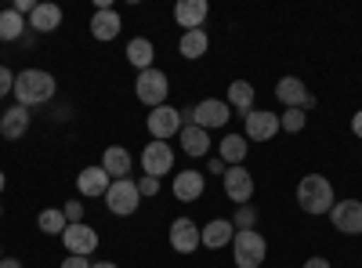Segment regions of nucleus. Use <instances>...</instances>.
Returning a JSON list of instances; mask_svg holds the SVG:
<instances>
[{
  "mask_svg": "<svg viewBox=\"0 0 362 268\" xmlns=\"http://www.w3.org/2000/svg\"><path fill=\"white\" fill-rule=\"evenodd\" d=\"M58 91V83L47 69H22L15 73V102L25 105V109H37V105H47Z\"/></svg>",
  "mask_w": 362,
  "mask_h": 268,
  "instance_id": "obj_1",
  "label": "nucleus"
},
{
  "mask_svg": "<svg viewBox=\"0 0 362 268\" xmlns=\"http://www.w3.org/2000/svg\"><path fill=\"white\" fill-rule=\"evenodd\" d=\"M334 185H329V177L326 174H305L297 182V206L305 214L319 218V214H329L334 211Z\"/></svg>",
  "mask_w": 362,
  "mask_h": 268,
  "instance_id": "obj_2",
  "label": "nucleus"
},
{
  "mask_svg": "<svg viewBox=\"0 0 362 268\" xmlns=\"http://www.w3.org/2000/svg\"><path fill=\"white\" fill-rule=\"evenodd\" d=\"M268 257V243L257 228H247V232H235L232 235V261L235 268H261Z\"/></svg>",
  "mask_w": 362,
  "mask_h": 268,
  "instance_id": "obj_3",
  "label": "nucleus"
},
{
  "mask_svg": "<svg viewBox=\"0 0 362 268\" xmlns=\"http://www.w3.org/2000/svg\"><path fill=\"white\" fill-rule=\"evenodd\" d=\"M134 95H138V102L148 105V109L167 105V95H170V80H167V73L156 69V66H153V69H141L138 80H134Z\"/></svg>",
  "mask_w": 362,
  "mask_h": 268,
  "instance_id": "obj_4",
  "label": "nucleus"
},
{
  "mask_svg": "<svg viewBox=\"0 0 362 268\" xmlns=\"http://www.w3.org/2000/svg\"><path fill=\"white\" fill-rule=\"evenodd\" d=\"M105 206H109V214H116V218H131L138 206H141V192H138V182H134V177L112 182L109 192H105Z\"/></svg>",
  "mask_w": 362,
  "mask_h": 268,
  "instance_id": "obj_5",
  "label": "nucleus"
},
{
  "mask_svg": "<svg viewBox=\"0 0 362 268\" xmlns=\"http://www.w3.org/2000/svg\"><path fill=\"white\" fill-rule=\"evenodd\" d=\"M228 120H232V109H228L225 98H203V102L192 105V124L203 127V131H218Z\"/></svg>",
  "mask_w": 362,
  "mask_h": 268,
  "instance_id": "obj_6",
  "label": "nucleus"
},
{
  "mask_svg": "<svg viewBox=\"0 0 362 268\" xmlns=\"http://www.w3.org/2000/svg\"><path fill=\"white\" fill-rule=\"evenodd\" d=\"M279 134V116L268 109H250L243 116V138L247 141H272Z\"/></svg>",
  "mask_w": 362,
  "mask_h": 268,
  "instance_id": "obj_7",
  "label": "nucleus"
},
{
  "mask_svg": "<svg viewBox=\"0 0 362 268\" xmlns=\"http://www.w3.org/2000/svg\"><path fill=\"white\" fill-rule=\"evenodd\" d=\"M167 240H170V250L174 254H192L203 247L199 240V225L192 218H174L170 221V232H167Z\"/></svg>",
  "mask_w": 362,
  "mask_h": 268,
  "instance_id": "obj_8",
  "label": "nucleus"
},
{
  "mask_svg": "<svg viewBox=\"0 0 362 268\" xmlns=\"http://www.w3.org/2000/svg\"><path fill=\"white\" fill-rule=\"evenodd\" d=\"M221 185H225L228 203L243 206V203H250V196H254V174H250L247 167H228L225 177H221Z\"/></svg>",
  "mask_w": 362,
  "mask_h": 268,
  "instance_id": "obj_9",
  "label": "nucleus"
},
{
  "mask_svg": "<svg viewBox=\"0 0 362 268\" xmlns=\"http://www.w3.org/2000/svg\"><path fill=\"white\" fill-rule=\"evenodd\" d=\"M141 170L153 174V177H163L174 170V148L167 141H148L141 148Z\"/></svg>",
  "mask_w": 362,
  "mask_h": 268,
  "instance_id": "obj_10",
  "label": "nucleus"
},
{
  "mask_svg": "<svg viewBox=\"0 0 362 268\" xmlns=\"http://www.w3.org/2000/svg\"><path fill=\"white\" fill-rule=\"evenodd\" d=\"M148 134L153 141H167L181 131V109H170V105H160V109H148Z\"/></svg>",
  "mask_w": 362,
  "mask_h": 268,
  "instance_id": "obj_11",
  "label": "nucleus"
},
{
  "mask_svg": "<svg viewBox=\"0 0 362 268\" xmlns=\"http://www.w3.org/2000/svg\"><path fill=\"white\" fill-rule=\"evenodd\" d=\"M62 243H66V250H69V254L90 257V254L98 250V232L90 228L87 221H80V225H66V232H62Z\"/></svg>",
  "mask_w": 362,
  "mask_h": 268,
  "instance_id": "obj_12",
  "label": "nucleus"
},
{
  "mask_svg": "<svg viewBox=\"0 0 362 268\" xmlns=\"http://www.w3.org/2000/svg\"><path fill=\"white\" fill-rule=\"evenodd\" d=\"M329 221H334V228L344 232V235H358L362 232V199H341V203H334Z\"/></svg>",
  "mask_w": 362,
  "mask_h": 268,
  "instance_id": "obj_13",
  "label": "nucleus"
},
{
  "mask_svg": "<svg viewBox=\"0 0 362 268\" xmlns=\"http://www.w3.org/2000/svg\"><path fill=\"white\" fill-rule=\"evenodd\" d=\"M206 15H210L206 0H177V4H174V22L181 25V33H189V29H203Z\"/></svg>",
  "mask_w": 362,
  "mask_h": 268,
  "instance_id": "obj_14",
  "label": "nucleus"
},
{
  "mask_svg": "<svg viewBox=\"0 0 362 268\" xmlns=\"http://www.w3.org/2000/svg\"><path fill=\"white\" fill-rule=\"evenodd\" d=\"M109 185H112V177L105 174V167H102V163H98V167H83V170L76 174V189H80V196L105 199Z\"/></svg>",
  "mask_w": 362,
  "mask_h": 268,
  "instance_id": "obj_15",
  "label": "nucleus"
},
{
  "mask_svg": "<svg viewBox=\"0 0 362 268\" xmlns=\"http://www.w3.org/2000/svg\"><path fill=\"white\" fill-rule=\"evenodd\" d=\"M174 196L181 199V203H196L199 196H203V189H206V174L203 170H181V174H174Z\"/></svg>",
  "mask_w": 362,
  "mask_h": 268,
  "instance_id": "obj_16",
  "label": "nucleus"
},
{
  "mask_svg": "<svg viewBox=\"0 0 362 268\" xmlns=\"http://www.w3.org/2000/svg\"><path fill=\"white\" fill-rule=\"evenodd\" d=\"M276 98H279L286 109H305V102H308V87H305V80H300V76H279V83H276Z\"/></svg>",
  "mask_w": 362,
  "mask_h": 268,
  "instance_id": "obj_17",
  "label": "nucleus"
},
{
  "mask_svg": "<svg viewBox=\"0 0 362 268\" xmlns=\"http://www.w3.org/2000/svg\"><path fill=\"white\" fill-rule=\"evenodd\" d=\"M102 167H105V174L112 177V182H124V177L131 174V167H134V160H131V153L124 145H109L102 153Z\"/></svg>",
  "mask_w": 362,
  "mask_h": 268,
  "instance_id": "obj_18",
  "label": "nucleus"
},
{
  "mask_svg": "<svg viewBox=\"0 0 362 268\" xmlns=\"http://www.w3.org/2000/svg\"><path fill=\"white\" fill-rule=\"evenodd\" d=\"M232 235H235V225H232L228 218H214L210 225L199 228V240H203V247H210V250L228 247V243H232Z\"/></svg>",
  "mask_w": 362,
  "mask_h": 268,
  "instance_id": "obj_19",
  "label": "nucleus"
},
{
  "mask_svg": "<svg viewBox=\"0 0 362 268\" xmlns=\"http://www.w3.org/2000/svg\"><path fill=\"white\" fill-rule=\"evenodd\" d=\"M29 124H33L29 109H25V105H11L4 116H0V134H4L8 141H18V138L29 131Z\"/></svg>",
  "mask_w": 362,
  "mask_h": 268,
  "instance_id": "obj_20",
  "label": "nucleus"
},
{
  "mask_svg": "<svg viewBox=\"0 0 362 268\" xmlns=\"http://www.w3.org/2000/svg\"><path fill=\"white\" fill-rule=\"evenodd\" d=\"M254 98H257V91H254V83H250V80H232V83H228L225 102H228V109H232V112L247 116V112L254 109Z\"/></svg>",
  "mask_w": 362,
  "mask_h": 268,
  "instance_id": "obj_21",
  "label": "nucleus"
},
{
  "mask_svg": "<svg viewBox=\"0 0 362 268\" xmlns=\"http://www.w3.org/2000/svg\"><path fill=\"white\" fill-rule=\"evenodd\" d=\"M119 29H124V22H119V15H116L112 8H109V11H95V15H90V37L102 40V44L116 40V37H119Z\"/></svg>",
  "mask_w": 362,
  "mask_h": 268,
  "instance_id": "obj_22",
  "label": "nucleus"
},
{
  "mask_svg": "<svg viewBox=\"0 0 362 268\" xmlns=\"http://www.w3.org/2000/svg\"><path fill=\"white\" fill-rule=\"evenodd\" d=\"M210 51V33L206 29H189V33H181L177 40V54L189 58V62H196V58H203Z\"/></svg>",
  "mask_w": 362,
  "mask_h": 268,
  "instance_id": "obj_23",
  "label": "nucleus"
},
{
  "mask_svg": "<svg viewBox=\"0 0 362 268\" xmlns=\"http://www.w3.org/2000/svg\"><path fill=\"white\" fill-rule=\"evenodd\" d=\"M62 25V8L58 4H37V11L29 15V29L40 37V33H54Z\"/></svg>",
  "mask_w": 362,
  "mask_h": 268,
  "instance_id": "obj_24",
  "label": "nucleus"
},
{
  "mask_svg": "<svg viewBox=\"0 0 362 268\" xmlns=\"http://www.w3.org/2000/svg\"><path fill=\"white\" fill-rule=\"evenodd\" d=\"M247 153H250V141H247L243 134H225L221 145H218V156H221L228 167H243Z\"/></svg>",
  "mask_w": 362,
  "mask_h": 268,
  "instance_id": "obj_25",
  "label": "nucleus"
},
{
  "mask_svg": "<svg viewBox=\"0 0 362 268\" xmlns=\"http://www.w3.org/2000/svg\"><path fill=\"white\" fill-rule=\"evenodd\" d=\"M181 153L185 156H206L210 153V131L189 124V127H181Z\"/></svg>",
  "mask_w": 362,
  "mask_h": 268,
  "instance_id": "obj_26",
  "label": "nucleus"
},
{
  "mask_svg": "<svg viewBox=\"0 0 362 268\" xmlns=\"http://www.w3.org/2000/svg\"><path fill=\"white\" fill-rule=\"evenodd\" d=\"M153 58H156V47H153V40H145V37H134L131 44H127V62L141 73V69H153Z\"/></svg>",
  "mask_w": 362,
  "mask_h": 268,
  "instance_id": "obj_27",
  "label": "nucleus"
},
{
  "mask_svg": "<svg viewBox=\"0 0 362 268\" xmlns=\"http://www.w3.org/2000/svg\"><path fill=\"white\" fill-rule=\"evenodd\" d=\"M25 29H29V22L15 11V8H8V11H0V40H8V44H18L22 37H25Z\"/></svg>",
  "mask_w": 362,
  "mask_h": 268,
  "instance_id": "obj_28",
  "label": "nucleus"
},
{
  "mask_svg": "<svg viewBox=\"0 0 362 268\" xmlns=\"http://www.w3.org/2000/svg\"><path fill=\"white\" fill-rule=\"evenodd\" d=\"M66 214L58 211V206H47V211H40V218H37V228L40 232H47V235H62L66 232Z\"/></svg>",
  "mask_w": 362,
  "mask_h": 268,
  "instance_id": "obj_29",
  "label": "nucleus"
},
{
  "mask_svg": "<svg viewBox=\"0 0 362 268\" xmlns=\"http://www.w3.org/2000/svg\"><path fill=\"white\" fill-rule=\"evenodd\" d=\"M305 124H308L305 109H286V112L279 116V131H286V134H297V131H305Z\"/></svg>",
  "mask_w": 362,
  "mask_h": 268,
  "instance_id": "obj_30",
  "label": "nucleus"
},
{
  "mask_svg": "<svg viewBox=\"0 0 362 268\" xmlns=\"http://www.w3.org/2000/svg\"><path fill=\"white\" fill-rule=\"evenodd\" d=\"M232 225H235V232H247V228H254V225H257V206H250V203L235 206V218H232Z\"/></svg>",
  "mask_w": 362,
  "mask_h": 268,
  "instance_id": "obj_31",
  "label": "nucleus"
},
{
  "mask_svg": "<svg viewBox=\"0 0 362 268\" xmlns=\"http://www.w3.org/2000/svg\"><path fill=\"white\" fill-rule=\"evenodd\" d=\"M62 214H66V221H69V225H80V221H83V203H80V199H66Z\"/></svg>",
  "mask_w": 362,
  "mask_h": 268,
  "instance_id": "obj_32",
  "label": "nucleus"
},
{
  "mask_svg": "<svg viewBox=\"0 0 362 268\" xmlns=\"http://www.w3.org/2000/svg\"><path fill=\"white\" fill-rule=\"evenodd\" d=\"M138 192H141V199H145V196H156V192H160V177L141 174V177H138Z\"/></svg>",
  "mask_w": 362,
  "mask_h": 268,
  "instance_id": "obj_33",
  "label": "nucleus"
},
{
  "mask_svg": "<svg viewBox=\"0 0 362 268\" xmlns=\"http://www.w3.org/2000/svg\"><path fill=\"white\" fill-rule=\"evenodd\" d=\"M15 91V73L8 66H0V98H8Z\"/></svg>",
  "mask_w": 362,
  "mask_h": 268,
  "instance_id": "obj_34",
  "label": "nucleus"
},
{
  "mask_svg": "<svg viewBox=\"0 0 362 268\" xmlns=\"http://www.w3.org/2000/svg\"><path fill=\"white\" fill-rule=\"evenodd\" d=\"M15 11L25 18V15H33L37 11V0H15Z\"/></svg>",
  "mask_w": 362,
  "mask_h": 268,
  "instance_id": "obj_35",
  "label": "nucleus"
},
{
  "mask_svg": "<svg viewBox=\"0 0 362 268\" xmlns=\"http://www.w3.org/2000/svg\"><path fill=\"white\" fill-rule=\"evenodd\" d=\"M62 268H90V261H87V257H80V254H69V257L62 261Z\"/></svg>",
  "mask_w": 362,
  "mask_h": 268,
  "instance_id": "obj_36",
  "label": "nucleus"
},
{
  "mask_svg": "<svg viewBox=\"0 0 362 268\" xmlns=\"http://www.w3.org/2000/svg\"><path fill=\"white\" fill-rule=\"evenodd\" d=\"M225 170H228V163H225L221 156H214V160H210V170H206V174H221V177H225Z\"/></svg>",
  "mask_w": 362,
  "mask_h": 268,
  "instance_id": "obj_37",
  "label": "nucleus"
},
{
  "mask_svg": "<svg viewBox=\"0 0 362 268\" xmlns=\"http://www.w3.org/2000/svg\"><path fill=\"white\" fill-rule=\"evenodd\" d=\"M351 134H355V138H362V109L351 116Z\"/></svg>",
  "mask_w": 362,
  "mask_h": 268,
  "instance_id": "obj_38",
  "label": "nucleus"
},
{
  "mask_svg": "<svg viewBox=\"0 0 362 268\" xmlns=\"http://www.w3.org/2000/svg\"><path fill=\"white\" fill-rule=\"evenodd\" d=\"M305 268H329V261H326V257H308Z\"/></svg>",
  "mask_w": 362,
  "mask_h": 268,
  "instance_id": "obj_39",
  "label": "nucleus"
},
{
  "mask_svg": "<svg viewBox=\"0 0 362 268\" xmlns=\"http://www.w3.org/2000/svg\"><path fill=\"white\" fill-rule=\"evenodd\" d=\"M18 44H22V47H33V44H37V33H33V29H25V37H22Z\"/></svg>",
  "mask_w": 362,
  "mask_h": 268,
  "instance_id": "obj_40",
  "label": "nucleus"
},
{
  "mask_svg": "<svg viewBox=\"0 0 362 268\" xmlns=\"http://www.w3.org/2000/svg\"><path fill=\"white\" fill-rule=\"evenodd\" d=\"M0 268H22V261L18 257H4V261H0Z\"/></svg>",
  "mask_w": 362,
  "mask_h": 268,
  "instance_id": "obj_41",
  "label": "nucleus"
},
{
  "mask_svg": "<svg viewBox=\"0 0 362 268\" xmlns=\"http://www.w3.org/2000/svg\"><path fill=\"white\" fill-rule=\"evenodd\" d=\"M90 268H119V264H116V261H95Z\"/></svg>",
  "mask_w": 362,
  "mask_h": 268,
  "instance_id": "obj_42",
  "label": "nucleus"
},
{
  "mask_svg": "<svg viewBox=\"0 0 362 268\" xmlns=\"http://www.w3.org/2000/svg\"><path fill=\"white\" fill-rule=\"evenodd\" d=\"M4 185H8V177H4V170H0V192H4Z\"/></svg>",
  "mask_w": 362,
  "mask_h": 268,
  "instance_id": "obj_43",
  "label": "nucleus"
},
{
  "mask_svg": "<svg viewBox=\"0 0 362 268\" xmlns=\"http://www.w3.org/2000/svg\"><path fill=\"white\" fill-rule=\"evenodd\" d=\"M0 261H4V250H0Z\"/></svg>",
  "mask_w": 362,
  "mask_h": 268,
  "instance_id": "obj_44",
  "label": "nucleus"
},
{
  "mask_svg": "<svg viewBox=\"0 0 362 268\" xmlns=\"http://www.w3.org/2000/svg\"><path fill=\"white\" fill-rule=\"evenodd\" d=\"M0 214H4V206H0Z\"/></svg>",
  "mask_w": 362,
  "mask_h": 268,
  "instance_id": "obj_45",
  "label": "nucleus"
}]
</instances>
